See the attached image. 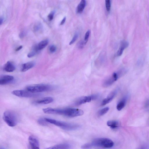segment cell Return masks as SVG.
<instances>
[{
	"mask_svg": "<svg viewBox=\"0 0 149 149\" xmlns=\"http://www.w3.org/2000/svg\"><path fill=\"white\" fill-rule=\"evenodd\" d=\"M42 28V25L39 23L36 24L34 26V29L35 31H38Z\"/></svg>",
	"mask_w": 149,
	"mask_h": 149,
	"instance_id": "obj_27",
	"label": "cell"
},
{
	"mask_svg": "<svg viewBox=\"0 0 149 149\" xmlns=\"http://www.w3.org/2000/svg\"><path fill=\"white\" fill-rule=\"evenodd\" d=\"M66 17H65L64 18V19H63L62 20V21L60 23V25H63L64 23L66 21Z\"/></svg>",
	"mask_w": 149,
	"mask_h": 149,
	"instance_id": "obj_32",
	"label": "cell"
},
{
	"mask_svg": "<svg viewBox=\"0 0 149 149\" xmlns=\"http://www.w3.org/2000/svg\"><path fill=\"white\" fill-rule=\"evenodd\" d=\"M3 119L5 122L10 127L16 126L18 123V118L17 114L12 111H7L3 114Z\"/></svg>",
	"mask_w": 149,
	"mask_h": 149,
	"instance_id": "obj_3",
	"label": "cell"
},
{
	"mask_svg": "<svg viewBox=\"0 0 149 149\" xmlns=\"http://www.w3.org/2000/svg\"><path fill=\"white\" fill-rule=\"evenodd\" d=\"M45 119L48 123L59 127L65 130H75L80 128V126L77 124L67 123L64 122L50 118H45Z\"/></svg>",
	"mask_w": 149,
	"mask_h": 149,
	"instance_id": "obj_2",
	"label": "cell"
},
{
	"mask_svg": "<svg viewBox=\"0 0 149 149\" xmlns=\"http://www.w3.org/2000/svg\"><path fill=\"white\" fill-rule=\"evenodd\" d=\"M105 2L106 10L108 11H109L111 10V1L110 0H107Z\"/></svg>",
	"mask_w": 149,
	"mask_h": 149,
	"instance_id": "obj_24",
	"label": "cell"
},
{
	"mask_svg": "<svg viewBox=\"0 0 149 149\" xmlns=\"http://www.w3.org/2000/svg\"><path fill=\"white\" fill-rule=\"evenodd\" d=\"M129 45L128 43L125 40H123L121 42L120 48L117 52V56H120L122 55L124 50Z\"/></svg>",
	"mask_w": 149,
	"mask_h": 149,
	"instance_id": "obj_12",
	"label": "cell"
},
{
	"mask_svg": "<svg viewBox=\"0 0 149 149\" xmlns=\"http://www.w3.org/2000/svg\"><path fill=\"white\" fill-rule=\"evenodd\" d=\"M31 149H40V146L38 140L34 136H30L28 139Z\"/></svg>",
	"mask_w": 149,
	"mask_h": 149,
	"instance_id": "obj_10",
	"label": "cell"
},
{
	"mask_svg": "<svg viewBox=\"0 0 149 149\" xmlns=\"http://www.w3.org/2000/svg\"><path fill=\"white\" fill-rule=\"evenodd\" d=\"M56 48L55 46L52 45L50 46L49 48L50 51L52 53L55 52L56 50Z\"/></svg>",
	"mask_w": 149,
	"mask_h": 149,
	"instance_id": "obj_30",
	"label": "cell"
},
{
	"mask_svg": "<svg viewBox=\"0 0 149 149\" xmlns=\"http://www.w3.org/2000/svg\"><path fill=\"white\" fill-rule=\"evenodd\" d=\"M23 48V46H19V47L17 49H16V51H18L19 50H21Z\"/></svg>",
	"mask_w": 149,
	"mask_h": 149,
	"instance_id": "obj_35",
	"label": "cell"
},
{
	"mask_svg": "<svg viewBox=\"0 0 149 149\" xmlns=\"http://www.w3.org/2000/svg\"><path fill=\"white\" fill-rule=\"evenodd\" d=\"M117 93V90L111 92L106 98L103 100L101 105L104 106L111 102L116 96Z\"/></svg>",
	"mask_w": 149,
	"mask_h": 149,
	"instance_id": "obj_11",
	"label": "cell"
},
{
	"mask_svg": "<svg viewBox=\"0 0 149 149\" xmlns=\"http://www.w3.org/2000/svg\"><path fill=\"white\" fill-rule=\"evenodd\" d=\"M38 50L37 46H35L33 50L30 52L28 55V57L29 58H31L35 56Z\"/></svg>",
	"mask_w": 149,
	"mask_h": 149,
	"instance_id": "obj_22",
	"label": "cell"
},
{
	"mask_svg": "<svg viewBox=\"0 0 149 149\" xmlns=\"http://www.w3.org/2000/svg\"><path fill=\"white\" fill-rule=\"evenodd\" d=\"M86 1L84 0L81 1L77 6L76 11L78 13H81L83 11L86 5Z\"/></svg>",
	"mask_w": 149,
	"mask_h": 149,
	"instance_id": "obj_17",
	"label": "cell"
},
{
	"mask_svg": "<svg viewBox=\"0 0 149 149\" xmlns=\"http://www.w3.org/2000/svg\"><path fill=\"white\" fill-rule=\"evenodd\" d=\"M38 123L40 125L42 126H47L48 125V123L46 121L45 118H40L38 120Z\"/></svg>",
	"mask_w": 149,
	"mask_h": 149,
	"instance_id": "obj_23",
	"label": "cell"
},
{
	"mask_svg": "<svg viewBox=\"0 0 149 149\" xmlns=\"http://www.w3.org/2000/svg\"><path fill=\"white\" fill-rule=\"evenodd\" d=\"M84 44H85V42L81 40L80 41L78 44V46L80 49H82L83 48Z\"/></svg>",
	"mask_w": 149,
	"mask_h": 149,
	"instance_id": "obj_29",
	"label": "cell"
},
{
	"mask_svg": "<svg viewBox=\"0 0 149 149\" xmlns=\"http://www.w3.org/2000/svg\"><path fill=\"white\" fill-rule=\"evenodd\" d=\"M78 37V34H75L74 35L73 39L70 43V45H71L74 43L77 39Z\"/></svg>",
	"mask_w": 149,
	"mask_h": 149,
	"instance_id": "obj_28",
	"label": "cell"
},
{
	"mask_svg": "<svg viewBox=\"0 0 149 149\" xmlns=\"http://www.w3.org/2000/svg\"><path fill=\"white\" fill-rule=\"evenodd\" d=\"M98 97V96L96 95H93L90 96L82 97L77 100L75 104L76 106H79L87 103L90 102L91 101L96 100Z\"/></svg>",
	"mask_w": 149,
	"mask_h": 149,
	"instance_id": "obj_8",
	"label": "cell"
},
{
	"mask_svg": "<svg viewBox=\"0 0 149 149\" xmlns=\"http://www.w3.org/2000/svg\"><path fill=\"white\" fill-rule=\"evenodd\" d=\"M109 110V108L108 107H106L100 110L98 113V115L101 116L106 114Z\"/></svg>",
	"mask_w": 149,
	"mask_h": 149,
	"instance_id": "obj_21",
	"label": "cell"
},
{
	"mask_svg": "<svg viewBox=\"0 0 149 149\" xmlns=\"http://www.w3.org/2000/svg\"><path fill=\"white\" fill-rule=\"evenodd\" d=\"M83 111L81 109L73 108H66L63 109H54V114L63 115L66 117H73L83 115Z\"/></svg>",
	"mask_w": 149,
	"mask_h": 149,
	"instance_id": "obj_1",
	"label": "cell"
},
{
	"mask_svg": "<svg viewBox=\"0 0 149 149\" xmlns=\"http://www.w3.org/2000/svg\"><path fill=\"white\" fill-rule=\"evenodd\" d=\"M148 147L146 146H144L141 147L139 149H147Z\"/></svg>",
	"mask_w": 149,
	"mask_h": 149,
	"instance_id": "obj_34",
	"label": "cell"
},
{
	"mask_svg": "<svg viewBox=\"0 0 149 149\" xmlns=\"http://www.w3.org/2000/svg\"><path fill=\"white\" fill-rule=\"evenodd\" d=\"M54 13L53 12H52L48 16V18L49 20L50 21H52L53 18Z\"/></svg>",
	"mask_w": 149,
	"mask_h": 149,
	"instance_id": "obj_31",
	"label": "cell"
},
{
	"mask_svg": "<svg viewBox=\"0 0 149 149\" xmlns=\"http://www.w3.org/2000/svg\"><path fill=\"white\" fill-rule=\"evenodd\" d=\"M0 149H6L4 147H1V148Z\"/></svg>",
	"mask_w": 149,
	"mask_h": 149,
	"instance_id": "obj_37",
	"label": "cell"
},
{
	"mask_svg": "<svg viewBox=\"0 0 149 149\" xmlns=\"http://www.w3.org/2000/svg\"><path fill=\"white\" fill-rule=\"evenodd\" d=\"M13 76L8 75H3L0 77V85H6L12 82L14 80Z\"/></svg>",
	"mask_w": 149,
	"mask_h": 149,
	"instance_id": "obj_9",
	"label": "cell"
},
{
	"mask_svg": "<svg viewBox=\"0 0 149 149\" xmlns=\"http://www.w3.org/2000/svg\"><path fill=\"white\" fill-rule=\"evenodd\" d=\"M71 146L68 144H59L49 147L46 149H70Z\"/></svg>",
	"mask_w": 149,
	"mask_h": 149,
	"instance_id": "obj_16",
	"label": "cell"
},
{
	"mask_svg": "<svg viewBox=\"0 0 149 149\" xmlns=\"http://www.w3.org/2000/svg\"><path fill=\"white\" fill-rule=\"evenodd\" d=\"M16 69L15 65L12 62L8 61L5 64L3 67V70L8 72H14Z\"/></svg>",
	"mask_w": 149,
	"mask_h": 149,
	"instance_id": "obj_13",
	"label": "cell"
},
{
	"mask_svg": "<svg viewBox=\"0 0 149 149\" xmlns=\"http://www.w3.org/2000/svg\"><path fill=\"white\" fill-rule=\"evenodd\" d=\"M48 40H43L40 42L37 46L38 50H41L46 47L48 45Z\"/></svg>",
	"mask_w": 149,
	"mask_h": 149,
	"instance_id": "obj_20",
	"label": "cell"
},
{
	"mask_svg": "<svg viewBox=\"0 0 149 149\" xmlns=\"http://www.w3.org/2000/svg\"><path fill=\"white\" fill-rule=\"evenodd\" d=\"M92 146L91 144L87 143L82 145L81 148L82 149H90Z\"/></svg>",
	"mask_w": 149,
	"mask_h": 149,
	"instance_id": "obj_25",
	"label": "cell"
},
{
	"mask_svg": "<svg viewBox=\"0 0 149 149\" xmlns=\"http://www.w3.org/2000/svg\"><path fill=\"white\" fill-rule=\"evenodd\" d=\"M53 101L51 97H46L37 100L35 103L38 104H47L52 103Z\"/></svg>",
	"mask_w": 149,
	"mask_h": 149,
	"instance_id": "obj_15",
	"label": "cell"
},
{
	"mask_svg": "<svg viewBox=\"0 0 149 149\" xmlns=\"http://www.w3.org/2000/svg\"><path fill=\"white\" fill-rule=\"evenodd\" d=\"M25 35V33L24 32H23L22 33H21L20 34V38H23L24 37V36Z\"/></svg>",
	"mask_w": 149,
	"mask_h": 149,
	"instance_id": "obj_33",
	"label": "cell"
},
{
	"mask_svg": "<svg viewBox=\"0 0 149 149\" xmlns=\"http://www.w3.org/2000/svg\"><path fill=\"white\" fill-rule=\"evenodd\" d=\"M52 87L48 85L38 84L31 85L27 87L26 90L33 93L49 91L52 89Z\"/></svg>",
	"mask_w": 149,
	"mask_h": 149,
	"instance_id": "obj_5",
	"label": "cell"
},
{
	"mask_svg": "<svg viewBox=\"0 0 149 149\" xmlns=\"http://www.w3.org/2000/svg\"><path fill=\"white\" fill-rule=\"evenodd\" d=\"M4 21V20L3 18L1 17V19H0V22H1V25H2V24L3 23V22Z\"/></svg>",
	"mask_w": 149,
	"mask_h": 149,
	"instance_id": "obj_36",
	"label": "cell"
},
{
	"mask_svg": "<svg viewBox=\"0 0 149 149\" xmlns=\"http://www.w3.org/2000/svg\"><path fill=\"white\" fill-rule=\"evenodd\" d=\"M107 125L113 129L117 128L119 126L118 122L115 120H110L108 121L107 123Z\"/></svg>",
	"mask_w": 149,
	"mask_h": 149,
	"instance_id": "obj_18",
	"label": "cell"
},
{
	"mask_svg": "<svg viewBox=\"0 0 149 149\" xmlns=\"http://www.w3.org/2000/svg\"><path fill=\"white\" fill-rule=\"evenodd\" d=\"M121 73V71L114 73L111 77L105 81L103 85V86L107 87L111 85L118 79Z\"/></svg>",
	"mask_w": 149,
	"mask_h": 149,
	"instance_id": "obj_7",
	"label": "cell"
},
{
	"mask_svg": "<svg viewBox=\"0 0 149 149\" xmlns=\"http://www.w3.org/2000/svg\"><path fill=\"white\" fill-rule=\"evenodd\" d=\"M126 101V98H124L121 100L117 104V108L118 111L122 110L125 106Z\"/></svg>",
	"mask_w": 149,
	"mask_h": 149,
	"instance_id": "obj_19",
	"label": "cell"
},
{
	"mask_svg": "<svg viewBox=\"0 0 149 149\" xmlns=\"http://www.w3.org/2000/svg\"><path fill=\"white\" fill-rule=\"evenodd\" d=\"M90 30H88L86 33L85 37V44H86L87 42L90 34Z\"/></svg>",
	"mask_w": 149,
	"mask_h": 149,
	"instance_id": "obj_26",
	"label": "cell"
},
{
	"mask_svg": "<svg viewBox=\"0 0 149 149\" xmlns=\"http://www.w3.org/2000/svg\"><path fill=\"white\" fill-rule=\"evenodd\" d=\"M92 146L105 148H110L114 145L113 142L107 138H97L93 140L91 142Z\"/></svg>",
	"mask_w": 149,
	"mask_h": 149,
	"instance_id": "obj_4",
	"label": "cell"
},
{
	"mask_svg": "<svg viewBox=\"0 0 149 149\" xmlns=\"http://www.w3.org/2000/svg\"><path fill=\"white\" fill-rule=\"evenodd\" d=\"M35 63L33 62H29L22 65L21 71L24 72L32 68L34 66Z\"/></svg>",
	"mask_w": 149,
	"mask_h": 149,
	"instance_id": "obj_14",
	"label": "cell"
},
{
	"mask_svg": "<svg viewBox=\"0 0 149 149\" xmlns=\"http://www.w3.org/2000/svg\"><path fill=\"white\" fill-rule=\"evenodd\" d=\"M12 93L16 96L21 97L30 98L37 96L38 94L33 93L26 90H16L12 92Z\"/></svg>",
	"mask_w": 149,
	"mask_h": 149,
	"instance_id": "obj_6",
	"label": "cell"
}]
</instances>
